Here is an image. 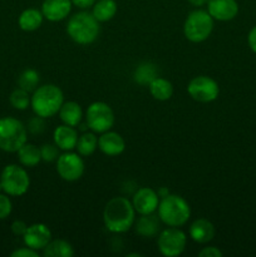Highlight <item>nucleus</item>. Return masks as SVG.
Masks as SVG:
<instances>
[{"mask_svg": "<svg viewBox=\"0 0 256 257\" xmlns=\"http://www.w3.org/2000/svg\"><path fill=\"white\" fill-rule=\"evenodd\" d=\"M136 221V211L132 202L125 197H113L103 211V222L112 233H124Z\"/></svg>", "mask_w": 256, "mask_h": 257, "instance_id": "obj_1", "label": "nucleus"}, {"mask_svg": "<svg viewBox=\"0 0 256 257\" xmlns=\"http://www.w3.org/2000/svg\"><path fill=\"white\" fill-rule=\"evenodd\" d=\"M64 103L62 89L55 84H44L33 92L30 105L35 115L42 118H50L59 112Z\"/></svg>", "mask_w": 256, "mask_h": 257, "instance_id": "obj_2", "label": "nucleus"}, {"mask_svg": "<svg viewBox=\"0 0 256 257\" xmlns=\"http://www.w3.org/2000/svg\"><path fill=\"white\" fill-rule=\"evenodd\" d=\"M157 211L161 222L170 227H181L191 217V207L187 201L172 193L161 198Z\"/></svg>", "mask_w": 256, "mask_h": 257, "instance_id": "obj_3", "label": "nucleus"}, {"mask_svg": "<svg viewBox=\"0 0 256 257\" xmlns=\"http://www.w3.org/2000/svg\"><path fill=\"white\" fill-rule=\"evenodd\" d=\"M99 32V22L89 12H79L68 20L67 33L77 44H92L98 38Z\"/></svg>", "mask_w": 256, "mask_h": 257, "instance_id": "obj_4", "label": "nucleus"}, {"mask_svg": "<svg viewBox=\"0 0 256 257\" xmlns=\"http://www.w3.org/2000/svg\"><path fill=\"white\" fill-rule=\"evenodd\" d=\"M28 133L25 125L13 117L0 118V150L5 152H18L27 143Z\"/></svg>", "mask_w": 256, "mask_h": 257, "instance_id": "obj_5", "label": "nucleus"}, {"mask_svg": "<svg viewBox=\"0 0 256 257\" xmlns=\"http://www.w3.org/2000/svg\"><path fill=\"white\" fill-rule=\"evenodd\" d=\"M213 30V18L207 10L197 9L187 15L183 24L185 37L192 43H202L211 35Z\"/></svg>", "mask_w": 256, "mask_h": 257, "instance_id": "obj_6", "label": "nucleus"}, {"mask_svg": "<svg viewBox=\"0 0 256 257\" xmlns=\"http://www.w3.org/2000/svg\"><path fill=\"white\" fill-rule=\"evenodd\" d=\"M0 185L8 196L19 197L29 190L30 177L25 168L18 165H8L0 176Z\"/></svg>", "mask_w": 256, "mask_h": 257, "instance_id": "obj_7", "label": "nucleus"}, {"mask_svg": "<svg viewBox=\"0 0 256 257\" xmlns=\"http://www.w3.org/2000/svg\"><path fill=\"white\" fill-rule=\"evenodd\" d=\"M87 125L92 132L104 133L114 124V113L109 104L104 102H93L85 112Z\"/></svg>", "mask_w": 256, "mask_h": 257, "instance_id": "obj_8", "label": "nucleus"}, {"mask_svg": "<svg viewBox=\"0 0 256 257\" xmlns=\"http://www.w3.org/2000/svg\"><path fill=\"white\" fill-rule=\"evenodd\" d=\"M186 245H187V236L178 227L168 226L158 235V250H160L161 255L166 257L180 256L185 251Z\"/></svg>", "mask_w": 256, "mask_h": 257, "instance_id": "obj_9", "label": "nucleus"}, {"mask_svg": "<svg viewBox=\"0 0 256 257\" xmlns=\"http://www.w3.org/2000/svg\"><path fill=\"white\" fill-rule=\"evenodd\" d=\"M187 92L192 99L200 103L213 102L220 94V87L215 79L207 75H198L188 83Z\"/></svg>", "mask_w": 256, "mask_h": 257, "instance_id": "obj_10", "label": "nucleus"}, {"mask_svg": "<svg viewBox=\"0 0 256 257\" xmlns=\"http://www.w3.org/2000/svg\"><path fill=\"white\" fill-rule=\"evenodd\" d=\"M57 172L67 182L78 181L84 173V161L79 153L65 151L57 160Z\"/></svg>", "mask_w": 256, "mask_h": 257, "instance_id": "obj_11", "label": "nucleus"}, {"mask_svg": "<svg viewBox=\"0 0 256 257\" xmlns=\"http://www.w3.org/2000/svg\"><path fill=\"white\" fill-rule=\"evenodd\" d=\"M132 205L135 207L136 213L138 215H150L157 211L160 205V196L157 191L151 187L138 188L137 192L133 195Z\"/></svg>", "mask_w": 256, "mask_h": 257, "instance_id": "obj_12", "label": "nucleus"}, {"mask_svg": "<svg viewBox=\"0 0 256 257\" xmlns=\"http://www.w3.org/2000/svg\"><path fill=\"white\" fill-rule=\"evenodd\" d=\"M23 238L28 247L35 251L43 250L52 241V231L44 223H33L28 226Z\"/></svg>", "mask_w": 256, "mask_h": 257, "instance_id": "obj_13", "label": "nucleus"}, {"mask_svg": "<svg viewBox=\"0 0 256 257\" xmlns=\"http://www.w3.org/2000/svg\"><path fill=\"white\" fill-rule=\"evenodd\" d=\"M207 12L213 20L230 22L238 14V4L236 0H208Z\"/></svg>", "mask_w": 256, "mask_h": 257, "instance_id": "obj_14", "label": "nucleus"}, {"mask_svg": "<svg viewBox=\"0 0 256 257\" xmlns=\"http://www.w3.org/2000/svg\"><path fill=\"white\" fill-rule=\"evenodd\" d=\"M98 148L108 157H114L124 152L125 142L119 133L107 131L98 138Z\"/></svg>", "mask_w": 256, "mask_h": 257, "instance_id": "obj_15", "label": "nucleus"}, {"mask_svg": "<svg viewBox=\"0 0 256 257\" xmlns=\"http://www.w3.org/2000/svg\"><path fill=\"white\" fill-rule=\"evenodd\" d=\"M72 5L70 0H44L42 4L43 17L49 22H60L69 15Z\"/></svg>", "mask_w": 256, "mask_h": 257, "instance_id": "obj_16", "label": "nucleus"}, {"mask_svg": "<svg viewBox=\"0 0 256 257\" xmlns=\"http://www.w3.org/2000/svg\"><path fill=\"white\" fill-rule=\"evenodd\" d=\"M78 131L72 125H58L53 133V140L60 151H73L78 142Z\"/></svg>", "mask_w": 256, "mask_h": 257, "instance_id": "obj_17", "label": "nucleus"}, {"mask_svg": "<svg viewBox=\"0 0 256 257\" xmlns=\"http://www.w3.org/2000/svg\"><path fill=\"white\" fill-rule=\"evenodd\" d=\"M215 226L211 221L206 220V218H197L193 221L188 230V235H190L191 240H193L197 243H207L212 241L215 237Z\"/></svg>", "mask_w": 256, "mask_h": 257, "instance_id": "obj_18", "label": "nucleus"}, {"mask_svg": "<svg viewBox=\"0 0 256 257\" xmlns=\"http://www.w3.org/2000/svg\"><path fill=\"white\" fill-rule=\"evenodd\" d=\"M133 226H135V230L137 232V235H140L141 237H155L160 232L161 220L158 216L153 215V213H150V215H141V217L135 221Z\"/></svg>", "mask_w": 256, "mask_h": 257, "instance_id": "obj_19", "label": "nucleus"}, {"mask_svg": "<svg viewBox=\"0 0 256 257\" xmlns=\"http://www.w3.org/2000/svg\"><path fill=\"white\" fill-rule=\"evenodd\" d=\"M59 117L63 124L72 125V127H78L82 122L83 110L82 107L77 102H64L59 109Z\"/></svg>", "mask_w": 256, "mask_h": 257, "instance_id": "obj_20", "label": "nucleus"}, {"mask_svg": "<svg viewBox=\"0 0 256 257\" xmlns=\"http://www.w3.org/2000/svg\"><path fill=\"white\" fill-rule=\"evenodd\" d=\"M43 19H44V17H43L42 10L29 8L20 14L18 24H19L20 29L24 30V32H35L43 24Z\"/></svg>", "mask_w": 256, "mask_h": 257, "instance_id": "obj_21", "label": "nucleus"}, {"mask_svg": "<svg viewBox=\"0 0 256 257\" xmlns=\"http://www.w3.org/2000/svg\"><path fill=\"white\" fill-rule=\"evenodd\" d=\"M18 160L24 167H35L42 161L40 148L33 143H24L18 150Z\"/></svg>", "mask_w": 256, "mask_h": 257, "instance_id": "obj_22", "label": "nucleus"}, {"mask_svg": "<svg viewBox=\"0 0 256 257\" xmlns=\"http://www.w3.org/2000/svg\"><path fill=\"white\" fill-rule=\"evenodd\" d=\"M117 3L115 0H98L93 5L92 14L99 23L109 22L117 14Z\"/></svg>", "mask_w": 256, "mask_h": 257, "instance_id": "obj_23", "label": "nucleus"}, {"mask_svg": "<svg viewBox=\"0 0 256 257\" xmlns=\"http://www.w3.org/2000/svg\"><path fill=\"white\" fill-rule=\"evenodd\" d=\"M148 89H150L151 95H152L155 99L161 100V102H165L168 100L173 94V85L172 83L168 79L165 78L157 77L150 83L148 85Z\"/></svg>", "mask_w": 256, "mask_h": 257, "instance_id": "obj_24", "label": "nucleus"}, {"mask_svg": "<svg viewBox=\"0 0 256 257\" xmlns=\"http://www.w3.org/2000/svg\"><path fill=\"white\" fill-rule=\"evenodd\" d=\"M44 257H72L74 256V248L68 241L57 238L52 240L43 248Z\"/></svg>", "mask_w": 256, "mask_h": 257, "instance_id": "obj_25", "label": "nucleus"}, {"mask_svg": "<svg viewBox=\"0 0 256 257\" xmlns=\"http://www.w3.org/2000/svg\"><path fill=\"white\" fill-rule=\"evenodd\" d=\"M98 148V137L94 132H85L78 137L75 150L82 157H89Z\"/></svg>", "mask_w": 256, "mask_h": 257, "instance_id": "obj_26", "label": "nucleus"}, {"mask_svg": "<svg viewBox=\"0 0 256 257\" xmlns=\"http://www.w3.org/2000/svg\"><path fill=\"white\" fill-rule=\"evenodd\" d=\"M135 82L138 83L140 85H150V83L152 82L155 78L158 77L157 74V68L155 64L150 62L142 63V64L138 65L135 70Z\"/></svg>", "mask_w": 256, "mask_h": 257, "instance_id": "obj_27", "label": "nucleus"}, {"mask_svg": "<svg viewBox=\"0 0 256 257\" xmlns=\"http://www.w3.org/2000/svg\"><path fill=\"white\" fill-rule=\"evenodd\" d=\"M39 73L35 69H27L20 74L19 79H18V84L19 88L27 90V92H34L39 84Z\"/></svg>", "mask_w": 256, "mask_h": 257, "instance_id": "obj_28", "label": "nucleus"}, {"mask_svg": "<svg viewBox=\"0 0 256 257\" xmlns=\"http://www.w3.org/2000/svg\"><path fill=\"white\" fill-rule=\"evenodd\" d=\"M10 104L18 110H25L30 105V99L32 97L29 95V92L22 89V88H18L14 92L10 94Z\"/></svg>", "mask_w": 256, "mask_h": 257, "instance_id": "obj_29", "label": "nucleus"}, {"mask_svg": "<svg viewBox=\"0 0 256 257\" xmlns=\"http://www.w3.org/2000/svg\"><path fill=\"white\" fill-rule=\"evenodd\" d=\"M59 147L55 143H45L40 147V153H42V161L44 162H53L57 161L60 156Z\"/></svg>", "mask_w": 256, "mask_h": 257, "instance_id": "obj_30", "label": "nucleus"}, {"mask_svg": "<svg viewBox=\"0 0 256 257\" xmlns=\"http://www.w3.org/2000/svg\"><path fill=\"white\" fill-rule=\"evenodd\" d=\"M13 205L10 198L8 197V195H2L0 193V220H5L7 217H9V215L12 213Z\"/></svg>", "mask_w": 256, "mask_h": 257, "instance_id": "obj_31", "label": "nucleus"}, {"mask_svg": "<svg viewBox=\"0 0 256 257\" xmlns=\"http://www.w3.org/2000/svg\"><path fill=\"white\" fill-rule=\"evenodd\" d=\"M44 119L45 118L39 117V115L32 118V119L29 120V124H28V130H29V132L33 133V135H40V133L44 132L45 130Z\"/></svg>", "mask_w": 256, "mask_h": 257, "instance_id": "obj_32", "label": "nucleus"}, {"mask_svg": "<svg viewBox=\"0 0 256 257\" xmlns=\"http://www.w3.org/2000/svg\"><path fill=\"white\" fill-rule=\"evenodd\" d=\"M12 257H38L39 256V253H38V251L33 250V248L30 247H22V248H18V250L13 251Z\"/></svg>", "mask_w": 256, "mask_h": 257, "instance_id": "obj_33", "label": "nucleus"}, {"mask_svg": "<svg viewBox=\"0 0 256 257\" xmlns=\"http://www.w3.org/2000/svg\"><path fill=\"white\" fill-rule=\"evenodd\" d=\"M222 251L220 248L215 247V246H208V247H203L202 250L198 252L200 257H222Z\"/></svg>", "mask_w": 256, "mask_h": 257, "instance_id": "obj_34", "label": "nucleus"}, {"mask_svg": "<svg viewBox=\"0 0 256 257\" xmlns=\"http://www.w3.org/2000/svg\"><path fill=\"white\" fill-rule=\"evenodd\" d=\"M27 228H28V225L24 222V221L18 220L12 223V231L15 236H23L25 233V231H27Z\"/></svg>", "mask_w": 256, "mask_h": 257, "instance_id": "obj_35", "label": "nucleus"}, {"mask_svg": "<svg viewBox=\"0 0 256 257\" xmlns=\"http://www.w3.org/2000/svg\"><path fill=\"white\" fill-rule=\"evenodd\" d=\"M247 43L250 49L256 54V25L253 28H251V30L248 32Z\"/></svg>", "mask_w": 256, "mask_h": 257, "instance_id": "obj_36", "label": "nucleus"}, {"mask_svg": "<svg viewBox=\"0 0 256 257\" xmlns=\"http://www.w3.org/2000/svg\"><path fill=\"white\" fill-rule=\"evenodd\" d=\"M73 5H75L79 9H89L90 7L94 5V3L97 0H70Z\"/></svg>", "mask_w": 256, "mask_h": 257, "instance_id": "obj_37", "label": "nucleus"}, {"mask_svg": "<svg viewBox=\"0 0 256 257\" xmlns=\"http://www.w3.org/2000/svg\"><path fill=\"white\" fill-rule=\"evenodd\" d=\"M193 7H203L208 3V0H188Z\"/></svg>", "mask_w": 256, "mask_h": 257, "instance_id": "obj_38", "label": "nucleus"}, {"mask_svg": "<svg viewBox=\"0 0 256 257\" xmlns=\"http://www.w3.org/2000/svg\"><path fill=\"white\" fill-rule=\"evenodd\" d=\"M157 193H158V196H160V198H162V197H165V196L170 195V191H168L166 187H161L160 190L157 191Z\"/></svg>", "mask_w": 256, "mask_h": 257, "instance_id": "obj_39", "label": "nucleus"}, {"mask_svg": "<svg viewBox=\"0 0 256 257\" xmlns=\"http://www.w3.org/2000/svg\"><path fill=\"white\" fill-rule=\"evenodd\" d=\"M0 191H3V188H2V185H0Z\"/></svg>", "mask_w": 256, "mask_h": 257, "instance_id": "obj_40", "label": "nucleus"}]
</instances>
